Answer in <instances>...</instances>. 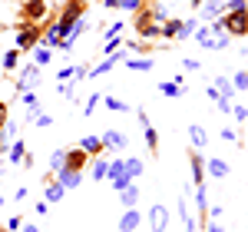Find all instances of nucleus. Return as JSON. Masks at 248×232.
Masks as SVG:
<instances>
[{
	"mask_svg": "<svg viewBox=\"0 0 248 232\" xmlns=\"http://www.w3.org/2000/svg\"><path fill=\"white\" fill-rule=\"evenodd\" d=\"M195 33H199V43H202L205 50H215V37L209 33V27H202V30H195Z\"/></svg>",
	"mask_w": 248,
	"mask_h": 232,
	"instance_id": "obj_21",
	"label": "nucleus"
},
{
	"mask_svg": "<svg viewBox=\"0 0 248 232\" xmlns=\"http://www.w3.org/2000/svg\"><path fill=\"white\" fill-rule=\"evenodd\" d=\"M129 66H133V70H139V73H146V70H153V60L149 57H142V60H129Z\"/></svg>",
	"mask_w": 248,
	"mask_h": 232,
	"instance_id": "obj_26",
	"label": "nucleus"
},
{
	"mask_svg": "<svg viewBox=\"0 0 248 232\" xmlns=\"http://www.w3.org/2000/svg\"><path fill=\"white\" fill-rule=\"evenodd\" d=\"M139 229V209H126V213H123V219H119V232H136Z\"/></svg>",
	"mask_w": 248,
	"mask_h": 232,
	"instance_id": "obj_9",
	"label": "nucleus"
},
{
	"mask_svg": "<svg viewBox=\"0 0 248 232\" xmlns=\"http://www.w3.org/2000/svg\"><path fill=\"white\" fill-rule=\"evenodd\" d=\"M83 149H86L90 156H99V149H103V139H99V136H86V139H83Z\"/></svg>",
	"mask_w": 248,
	"mask_h": 232,
	"instance_id": "obj_17",
	"label": "nucleus"
},
{
	"mask_svg": "<svg viewBox=\"0 0 248 232\" xmlns=\"http://www.w3.org/2000/svg\"><path fill=\"white\" fill-rule=\"evenodd\" d=\"M7 113H10V106L0 99V130H3V123H7Z\"/></svg>",
	"mask_w": 248,
	"mask_h": 232,
	"instance_id": "obj_36",
	"label": "nucleus"
},
{
	"mask_svg": "<svg viewBox=\"0 0 248 232\" xmlns=\"http://www.w3.org/2000/svg\"><path fill=\"white\" fill-rule=\"evenodd\" d=\"M70 77H77V66H66V70H60V80H70Z\"/></svg>",
	"mask_w": 248,
	"mask_h": 232,
	"instance_id": "obj_39",
	"label": "nucleus"
},
{
	"mask_svg": "<svg viewBox=\"0 0 248 232\" xmlns=\"http://www.w3.org/2000/svg\"><path fill=\"white\" fill-rule=\"evenodd\" d=\"M146 143H149V153H153V156H159V136H155V130H153V126H146Z\"/></svg>",
	"mask_w": 248,
	"mask_h": 232,
	"instance_id": "obj_23",
	"label": "nucleus"
},
{
	"mask_svg": "<svg viewBox=\"0 0 248 232\" xmlns=\"http://www.w3.org/2000/svg\"><path fill=\"white\" fill-rule=\"evenodd\" d=\"M99 99H103V93H96V97H93V99H90V103H86V113H93L96 106H99Z\"/></svg>",
	"mask_w": 248,
	"mask_h": 232,
	"instance_id": "obj_38",
	"label": "nucleus"
},
{
	"mask_svg": "<svg viewBox=\"0 0 248 232\" xmlns=\"http://www.w3.org/2000/svg\"><path fill=\"white\" fill-rule=\"evenodd\" d=\"M212 86H215V90H218V93H222L225 99H232V97H235V90H232V83H229V80L215 77V83H212Z\"/></svg>",
	"mask_w": 248,
	"mask_h": 232,
	"instance_id": "obj_18",
	"label": "nucleus"
},
{
	"mask_svg": "<svg viewBox=\"0 0 248 232\" xmlns=\"http://www.w3.org/2000/svg\"><path fill=\"white\" fill-rule=\"evenodd\" d=\"M0 202H3V199H0Z\"/></svg>",
	"mask_w": 248,
	"mask_h": 232,
	"instance_id": "obj_44",
	"label": "nucleus"
},
{
	"mask_svg": "<svg viewBox=\"0 0 248 232\" xmlns=\"http://www.w3.org/2000/svg\"><path fill=\"white\" fill-rule=\"evenodd\" d=\"M23 232H40V229H37V226H27V229H23Z\"/></svg>",
	"mask_w": 248,
	"mask_h": 232,
	"instance_id": "obj_42",
	"label": "nucleus"
},
{
	"mask_svg": "<svg viewBox=\"0 0 248 232\" xmlns=\"http://www.w3.org/2000/svg\"><path fill=\"white\" fill-rule=\"evenodd\" d=\"M86 3H90V0H86Z\"/></svg>",
	"mask_w": 248,
	"mask_h": 232,
	"instance_id": "obj_45",
	"label": "nucleus"
},
{
	"mask_svg": "<svg viewBox=\"0 0 248 232\" xmlns=\"http://www.w3.org/2000/svg\"><path fill=\"white\" fill-rule=\"evenodd\" d=\"M99 139H103V146H106V149H109V146H113V149H126V136L116 133V130H106Z\"/></svg>",
	"mask_w": 248,
	"mask_h": 232,
	"instance_id": "obj_10",
	"label": "nucleus"
},
{
	"mask_svg": "<svg viewBox=\"0 0 248 232\" xmlns=\"http://www.w3.org/2000/svg\"><path fill=\"white\" fill-rule=\"evenodd\" d=\"M205 232H225V229H222V226H218V219H212L209 226H205Z\"/></svg>",
	"mask_w": 248,
	"mask_h": 232,
	"instance_id": "obj_40",
	"label": "nucleus"
},
{
	"mask_svg": "<svg viewBox=\"0 0 248 232\" xmlns=\"http://www.w3.org/2000/svg\"><path fill=\"white\" fill-rule=\"evenodd\" d=\"M142 7V0H123V10H139Z\"/></svg>",
	"mask_w": 248,
	"mask_h": 232,
	"instance_id": "obj_37",
	"label": "nucleus"
},
{
	"mask_svg": "<svg viewBox=\"0 0 248 232\" xmlns=\"http://www.w3.org/2000/svg\"><path fill=\"white\" fill-rule=\"evenodd\" d=\"M179 27H182V20H162V30H159V33H162V37H175Z\"/></svg>",
	"mask_w": 248,
	"mask_h": 232,
	"instance_id": "obj_20",
	"label": "nucleus"
},
{
	"mask_svg": "<svg viewBox=\"0 0 248 232\" xmlns=\"http://www.w3.org/2000/svg\"><path fill=\"white\" fill-rule=\"evenodd\" d=\"M232 7V0H205L202 3V17H222Z\"/></svg>",
	"mask_w": 248,
	"mask_h": 232,
	"instance_id": "obj_7",
	"label": "nucleus"
},
{
	"mask_svg": "<svg viewBox=\"0 0 248 232\" xmlns=\"http://www.w3.org/2000/svg\"><path fill=\"white\" fill-rule=\"evenodd\" d=\"M20 23H40V20L46 17V0H30V3H23L20 7Z\"/></svg>",
	"mask_w": 248,
	"mask_h": 232,
	"instance_id": "obj_3",
	"label": "nucleus"
},
{
	"mask_svg": "<svg viewBox=\"0 0 248 232\" xmlns=\"http://www.w3.org/2000/svg\"><path fill=\"white\" fill-rule=\"evenodd\" d=\"M90 163V153L79 146V149H66V166L63 169H77V173H83V166Z\"/></svg>",
	"mask_w": 248,
	"mask_h": 232,
	"instance_id": "obj_6",
	"label": "nucleus"
},
{
	"mask_svg": "<svg viewBox=\"0 0 248 232\" xmlns=\"http://www.w3.org/2000/svg\"><path fill=\"white\" fill-rule=\"evenodd\" d=\"M159 90H162L166 97H179V93H182V86H179V83H162Z\"/></svg>",
	"mask_w": 248,
	"mask_h": 232,
	"instance_id": "obj_31",
	"label": "nucleus"
},
{
	"mask_svg": "<svg viewBox=\"0 0 248 232\" xmlns=\"http://www.w3.org/2000/svg\"><path fill=\"white\" fill-rule=\"evenodd\" d=\"M23 156H27V146H23V143H17V146L10 149V159H14V163H23Z\"/></svg>",
	"mask_w": 248,
	"mask_h": 232,
	"instance_id": "obj_30",
	"label": "nucleus"
},
{
	"mask_svg": "<svg viewBox=\"0 0 248 232\" xmlns=\"http://www.w3.org/2000/svg\"><path fill=\"white\" fill-rule=\"evenodd\" d=\"M129 182H133V179H129L126 173H123V176H116V179H113V186H116V189H126Z\"/></svg>",
	"mask_w": 248,
	"mask_h": 232,
	"instance_id": "obj_33",
	"label": "nucleus"
},
{
	"mask_svg": "<svg viewBox=\"0 0 248 232\" xmlns=\"http://www.w3.org/2000/svg\"><path fill=\"white\" fill-rule=\"evenodd\" d=\"M248 86V73H238V77H235V90H245Z\"/></svg>",
	"mask_w": 248,
	"mask_h": 232,
	"instance_id": "obj_34",
	"label": "nucleus"
},
{
	"mask_svg": "<svg viewBox=\"0 0 248 232\" xmlns=\"http://www.w3.org/2000/svg\"><path fill=\"white\" fill-rule=\"evenodd\" d=\"M129 47H133L136 53H149L153 50V43H129Z\"/></svg>",
	"mask_w": 248,
	"mask_h": 232,
	"instance_id": "obj_35",
	"label": "nucleus"
},
{
	"mask_svg": "<svg viewBox=\"0 0 248 232\" xmlns=\"http://www.w3.org/2000/svg\"><path fill=\"white\" fill-rule=\"evenodd\" d=\"M149 226H153V232H166L169 229V209L166 206H153L149 209Z\"/></svg>",
	"mask_w": 248,
	"mask_h": 232,
	"instance_id": "obj_5",
	"label": "nucleus"
},
{
	"mask_svg": "<svg viewBox=\"0 0 248 232\" xmlns=\"http://www.w3.org/2000/svg\"><path fill=\"white\" fill-rule=\"evenodd\" d=\"M33 60H37L40 66H43V63H50V50H46V47H33Z\"/></svg>",
	"mask_w": 248,
	"mask_h": 232,
	"instance_id": "obj_28",
	"label": "nucleus"
},
{
	"mask_svg": "<svg viewBox=\"0 0 248 232\" xmlns=\"http://www.w3.org/2000/svg\"><path fill=\"white\" fill-rule=\"evenodd\" d=\"M119 193H123V206H126V209H133L136 202H139V186H133V182H129L126 189H119Z\"/></svg>",
	"mask_w": 248,
	"mask_h": 232,
	"instance_id": "obj_16",
	"label": "nucleus"
},
{
	"mask_svg": "<svg viewBox=\"0 0 248 232\" xmlns=\"http://www.w3.org/2000/svg\"><path fill=\"white\" fill-rule=\"evenodd\" d=\"M123 173L129 176V179H136V176L142 173V163H139V159H126V166H123Z\"/></svg>",
	"mask_w": 248,
	"mask_h": 232,
	"instance_id": "obj_22",
	"label": "nucleus"
},
{
	"mask_svg": "<svg viewBox=\"0 0 248 232\" xmlns=\"http://www.w3.org/2000/svg\"><path fill=\"white\" fill-rule=\"evenodd\" d=\"M218 20L229 37H248V0H232V7Z\"/></svg>",
	"mask_w": 248,
	"mask_h": 232,
	"instance_id": "obj_1",
	"label": "nucleus"
},
{
	"mask_svg": "<svg viewBox=\"0 0 248 232\" xmlns=\"http://www.w3.org/2000/svg\"><path fill=\"white\" fill-rule=\"evenodd\" d=\"M3 66H7V70H14V66H17V50L3 53Z\"/></svg>",
	"mask_w": 248,
	"mask_h": 232,
	"instance_id": "obj_32",
	"label": "nucleus"
},
{
	"mask_svg": "<svg viewBox=\"0 0 248 232\" xmlns=\"http://www.w3.org/2000/svg\"><path fill=\"white\" fill-rule=\"evenodd\" d=\"M119 60H123V53H109V60H103L96 70H90V77H103V73H109V70H113Z\"/></svg>",
	"mask_w": 248,
	"mask_h": 232,
	"instance_id": "obj_14",
	"label": "nucleus"
},
{
	"mask_svg": "<svg viewBox=\"0 0 248 232\" xmlns=\"http://www.w3.org/2000/svg\"><path fill=\"white\" fill-rule=\"evenodd\" d=\"M195 30H199V23H195V20H186V23L179 27V33H175V37H179V40H186L189 33H195Z\"/></svg>",
	"mask_w": 248,
	"mask_h": 232,
	"instance_id": "obj_24",
	"label": "nucleus"
},
{
	"mask_svg": "<svg viewBox=\"0 0 248 232\" xmlns=\"http://www.w3.org/2000/svg\"><path fill=\"white\" fill-rule=\"evenodd\" d=\"M37 83H40V70H37V66H27V70H23V77H20V90L37 86Z\"/></svg>",
	"mask_w": 248,
	"mask_h": 232,
	"instance_id": "obj_15",
	"label": "nucleus"
},
{
	"mask_svg": "<svg viewBox=\"0 0 248 232\" xmlns=\"http://www.w3.org/2000/svg\"><path fill=\"white\" fill-rule=\"evenodd\" d=\"M123 166H126V159H116V163H109V169H106V176H123Z\"/></svg>",
	"mask_w": 248,
	"mask_h": 232,
	"instance_id": "obj_29",
	"label": "nucleus"
},
{
	"mask_svg": "<svg viewBox=\"0 0 248 232\" xmlns=\"http://www.w3.org/2000/svg\"><path fill=\"white\" fill-rule=\"evenodd\" d=\"M79 179H83V173H77V169H60L57 173V182L63 186V189H77Z\"/></svg>",
	"mask_w": 248,
	"mask_h": 232,
	"instance_id": "obj_8",
	"label": "nucleus"
},
{
	"mask_svg": "<svg viewBox=\"0 0 248 232\" xmlns=\"http://www.w3.org/2000/svg\"><path fill=\"white\" fill-rule=\"evenodd\" d=\"M63 166H66V149H57V153L50 156V169H53V173H60Z\"/></svg>",
	"mask_w": 248,
	"mask_h": 232,
	"instance_id": "obj_19",
	"label": "nucleus"
},
{
	"mask_svg": "<svg viewBox=\"0 0 248 232\" xmlns=\"http://www.w3.org/2000/svg\"><path fill=\"white\" fill-rule=\"evenodd\" d=\"M106 169H109V163H106V159H96L93 163V179H106Z\"/></svg>",
	"mask_w": 248,
	"mask_h": 232,
	"instance_id": "obj_27",
	"label": "nucleus"
},
{
	"mask_svg": "<svg viewBox=\"0 0 248 232\" xmlns=\"http://www.w3.org/2000/svg\"><path fill=\"white\" fill-rule=\"evenodd\" d=\"M103 103H106L109 110H116V113H126V110H129V106H126L123 99H113V97H106V93H103Z\"/></svg>",
	"mask_w": 248,
	"mask_h": 232,
	"instance_id": "obj_25",
	"label": "nucleus"
},
{
	"mask_svg": "<svg viewBox=\"0 0 248 232\" xmlns=\"http://www.w3.org/2000/svg\"><path fill=\"white\" fill-rule=\"evenodd\" d=\"M46 20H40V23H20V33H17V47L20 50H33L40 40H43V33H46Z\"/></svg>",
	"mask_w": 248,
	"mask_h": 232,
	"instance_id": "obj_2",
	"label": "nucleus"
},
{
	"mask_svg": "<svg viewBox=\"0 0 248 232\" xmlns=\"http://www.w3.org/2000/svg\"><path fill=\"white\" fill-rule=\"evenodd\" d=\"M192 3H195V7H202V3H205V0H192Z\"/></svg>",
	"mask_w": 248,
	"mask_h": 232,
	"instance_id": "obj_43",
	"label": "nucleus"
},
{
	"mask_svg": "<svg viewBox=\"0 0 248 232\" xmlns=\"http://www.w3.org/2000/svg\"><path fill=\"white\" fill-rule=\"evenodd\" d=\"M205 173L215 176V179H225V176H229V163H225V159H209V163H205Z\"/></svg>",
	"mask_w": 248,
	"mask_h": 232,
	"instance_id": "obj_12",
	"label": "nucleus"
},
{
	"mask_svg": "<svg viewBox=\"0 0 248 232\" xmlns=\"http://www.w3.org/2000/svg\"><path fill=\"white\" fill-rule=\"evenodd\" d=\"M189 166H192V182H195V189L205 186V163H202V153H199V149H189Z\"/></svg>",
	"mask_w": 248,
	"mask_h": 232,
	"instance_id": "obj_4",
	"label": "nucleus"
},
{
	"mask_svg": "<svg viewBox=\"0 0 248 232\" xmlns=\"http://www.w3.org/2000/svg\"><path fill=\"white\" fill-rule=\"evenodd\" d=\"M43 186H46V202H60L63 193H66L60 182H53V176H46V179H43Z\"/></svg>",
	"mask_w": 248,
	"mask_h": 232,
	"instance_id": "obj_13",
	"label": "nucleus"
},
{
	"mask_svg": "<svg viewBox=\"0 0 248 232\" xmlns=\"http://www.w3.org/2000/svg\"><path fill=\"white\" fill-rule=\"evenodd\" d=\"M189 139H192L195 149H205V143H209V136H205V130L199 123H189Z\"/></svg>",
	"mask_w": 248,
	"mask_h": 232,
	"instance_id": "obj_11",
	"label": "nucleus"
},
{
	"mask_svg": "<svg viewBox=\"0 0 248 232\" xmlns=\"http://www.w3.org/2000/svg\"><path fill=\"white\" fill-rule=\"evenodd\" d=\"M103 3H106V10L109 7H123V0H103Z\"/></svg>",
	"mask_w": 248,
	"mask_h": 232,
	"instance_id": "obj_41",
	"label": "nucleus"
}]
</instances>
